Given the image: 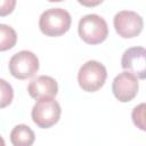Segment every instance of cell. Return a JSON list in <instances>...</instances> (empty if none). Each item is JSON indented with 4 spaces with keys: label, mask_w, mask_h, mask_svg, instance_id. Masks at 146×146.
Returning <instances> with one entry per match:
<instances>
[{
    "label": "cell",
    "mask_w": 146,
    "mask_h": 146,
    "mask_svg": "<svg viewBox=\"0 0 146 146\" xmlns=\"http://www.w3.org/2000/svg\"><path fill=\"white\" fill-rule=\"evenodd\" d=\"M16 6V0H0V16H7L13 13Z\"/></svg>",
    "instance_id": "obj_14"
},
{
    "label": "cell",
    "mask_w": 146,
    "mask_h": 146,
    "mask_svg": "<svg viewBox=\"0 0 146 146\" xmlns=\"http://www.w3.org/2000/svg\"><path fill=\"white\" fill-rule=\"evenodd\" d=\"M39 70V59L36 55L29 50H22L13 55L9 60L10 74L19 80L32 78Z\"/></svg>",
    "instance_id": "obj_5"
},
{
    "label": "cell",
    "mask_w": 146,
    "mask_h": 146,
    "mask_svg": "<svg viewBox=\"0 0 146 146\" xmlns=\"http://www.w3.org/2000/svg\"><path fill=\"white\" fill-rule=\"evenodd\" d=\"M35 135L26 124L16 125L10 132V141L14 146H30L34 143Z\"/></svg>",
    "instance_id": "obj_10"
},
{
    "label": "cell",
    "mask_w": 146,
    "mask_h": 146,
    "mask_svg": "<svg viewBox=\"0 0 146 146\" xmlns=\"http://www.w3.org/2000/svg\"><path fill=\"white\" fill-rule=\"evenodd\" d=\"M60 105L54 97H44L36 99L32 108V120L33 122L42 129H48L56 124L60 117Z\"/></svg>",
    "instance_id": "obj_4"
},
{
    "label": "cell",
    "mask_w": 146,
    "mask_h": 146,
    "mask_svg": "<svg viewBox=\"0 0 146 146\" xmlns=\"http://www.w3.org/2000/svg\"><path fill=\"white\" fill-rule=\"evenodd\" d=\"M14 98V90L9 82L0 79V108L7 107Z\"/></svg>",
    "instance_id": "obj_12"
},
{
    "label": "cell",
    "mask_w": 146,
    "mask_h": 146,
    "mask_svg": "<svg viewBox=\"0 0 146 146\" xmlns=\"http://www.w3.org/2000/svg\"><path fill=\"white\" fill-rule=\"evenodd\" d=\"M121 66L136 75L138 79L146 78V51L143 47H131L127 49L121 59Z\"/></svg>",
    "instance_id": "obj_8"
},
{
    "label": "cell",
    "mask_w": 146,
    "mask_h": 146,
    "mask_svg": "<svg viewBox=\"0 0 146 146\" xmlns=\"http://www.w3.org/2000/svg\"><path fill=\"white\" fill-rule=\"evenodd\" d=\"M17 41L16 31L6 24H0V51L11 49Z\"/></svg>",
    "instance_id": "obj_11"
},
{
    "label": "cell",
    "mask_w": 146,
    "mask_h": 146,
    "mask_svg": "<svg viewBox=\"0 0 146 146\" xmlns=\"http://www.w3.org/2000/svg\"><path fill=\"white\" fill-rule=\"evenodd\" d=\"M0 146H5V140L2 139L1 136H0Z\"/></svg>",
    "instance_id": "obj_16"
},
{
    "label": "cell",
    "mask_w": 146,
    "mask_h": 146,
    "mask_svg": "<svg viewBox=\"0 0 146 146\" xmlns=\"http://www.w3.org/2000/svg\"><path fill=\"white\" fill-rule=\"evenodd\" d=\"M138 78L128 71L119 73L112 83V90L115 98L121 103L132 100L138 92Z\"/></svg>",
    "instance_id": "obj_7"
},
{
    "label": "cell",
    "mask_w": 146,
    "mask_h": 146,
    "mask_svg": "<svg viewBox=\"0 0 146 146\" xmlns=\"http://www.w3.org/2000/svg\"><path fill=\"white\" fill-rule=\"evenodd\" d=\"M107 78L106 67L97 60L86 62L79 70L78 82L82 90L87 92H95L100 89Z\"/></svg>",
    "instance_id": "obj_3"
},
{
    "label": "cell",
    "mask_w": 146,
    "mask_h": 146,
    "mask_svg": "<svg viewBox=\"0 0 146 146\" xmlns=\"http://www.w3.org/2000/svg\"><path fill=\"white\" fill-rule=\"evenodd\" d=\"M27 91L34 99L55 97L58 92V84L56 80L49 75H39L29 83Z\"/></svg>",
    "instance_id": "obj_9"
},
{
    "label": "cell",
    "mask_w": 146,
    "mask_h": 146,
    "mask_svg": "<svg viewBox=\"0 0 146 146\" xmlns=\"http://www.w3.org/2000/svg\"><path fill=\"white\" fill-rule=\"evenodd\" d=\"M49 2H60V1H64V0H48Z\"/></svg>",
    "instance_id": "obj_17"
},
{
    "label": "cell",
    "mask_w": 146,
    "mask_h": 146,
    "mask_svg": "<svg viewBox=\"0 0 146 146\" xmlns=\"http://www.w3.org/2000/svg\"><path fill=\"white\" fill-rule=\"evenodd\" d=\"M132 121L137 128L140 130H145V104L141 103L138 106H136L132 111Z\"/></svg>",
    "instance_id": "obj_13"
},
{
    "label": "cell",
    "mask_w": 146,
    "mask_h": 146,
    "mask_svg": "<svg viewBox=\"0 0 146 146\" xmlns=\"http://www.w3.org/2000/svg\"><path fill=\"white\" fill-rule=\"evenodd\" d=\"M80 38L88 44H98L106 40L108 26L106 21L96 14L83 16L78 25Z\"/></svg>",
    "instance_id": "obj_2"
},
{
    "label": "cell",
    "mask_w": 146,
    "mask_h": 146,
    "mask_svg": "<svg viewBox=\"0 0 146 146\" xmlns=\"http://www.w3.org/2000/svg\"><path fill=\"white\" fill-rule=\"evenodd\" d=\"M113 24L116 33L124 39L137 36L140 34L144 27V21L141 16L132 10L119 11L114 16Z\"/></svg>",
    "instance_id": "obj_6"
},
{
    "label": "cell",
    "mask_w": 146,
    "mask_h": 146,
    "mask_svg": "<svg viewBox=\"0 0 146 146\" xmlns=\"http://www.w3.org/2000/svg\"><path fill=\"white\" fill-rule=\"evenodd\" d=\"M104 0H78V2L84 7H96L98 5H100Z\"/></svg>",
    "instance_id": "obj_15"
},
{
    "label": "cell",
    "mask_w": 146,
    "mask_h": 146,
    "mask_svg": "<svg viewBox=\"0 0 146 146\" xmlns=\"http://www.w3.org/2000/svg\"><path fill=\"white\" fill-rule=\"evenodd\" d=\"M71 15L63 8H50L44 10L39 18L40 31L47 36H59L71 27Z\"/></svg>",
    "instance_id": "obj_1"
}]
</instances>
